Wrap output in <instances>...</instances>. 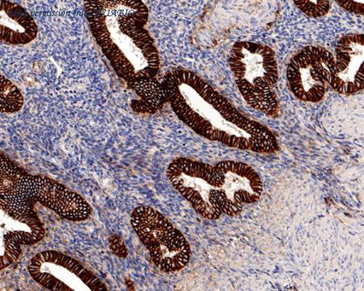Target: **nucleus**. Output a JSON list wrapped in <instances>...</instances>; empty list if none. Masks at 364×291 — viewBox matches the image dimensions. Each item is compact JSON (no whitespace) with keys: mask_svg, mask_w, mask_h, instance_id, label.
<instances>
[{"mask_svg":"<svg viewBox=\"0 0 364 291\" xmlns=\"http://www.w3.org/2000/svg\"><path fill=\"white\" fill-rule=\"evenodd\" d=\"M161 86L174 113L198 135L252 153L277 150V138L272 131L238 111L198 75L173 70L164 75Z\"/></svg>","mask_w":364,"mask_h":291,"instance_id":"1","label":"nucleus"},{"mask_svg":"<svg viewBox=\"0 0 364 291\" xmlns=\"http://www.w3.org/2000/svg\"><path fill=\"white\" fill-rule=\"evenodd\" d=\"M85 9L93 37L117 75L128 83L154 79L161 62L146 28V6L139 0H92Z\"/></svg>","mask_w":364,"mask_h":291,"instance_id":"2","label":"nucleus"},{"mask_svg":"<svg viewBox=\"0 0 364 291\" xmlns=\"http://www.w3.org/2000/svg\"><path fill=\"white\" fill-rule=\"evenodd\" d=\"M167 176L174 189L208 220L222 214L236 216L245 205L260 199L259 175L242 162L225 160L215 165L186 158L170 163Z\"/></svg>","mask_w":364,"mask_h":291,"instance_id":"3","label":"nucleus"},{"mask_svg":"<svg viewBox=\"0 0 364 291\" xmlns=\"http://www.w3.org/2000/svg\"><path fill=\"white\" fill-rule=\"evenodd\" d=\"M228 63L249 106L268 116L278 115L279 71L274 51L261 43L239 42L232 46Z\"/></svg>","mask_w":364,"mask_h":291,"instance_id":"4","label":"nucleus"},{"mask_svg":"<svg viewBox=\"0 0 364 291\" xmlns=\"http://www.w3.org/2000/svg\"><path fill=\"white\" fill-rule=\"evenodd\" d=\"M131 220L139 240L161 270L179 271L189 263V243L159 212L149 207H139L133 212Z\"/></svg>","mask_w":364,"mask_h":291,"instance_id":"5","label":"nucleus"},{"mask_svg":"<svg viewBox=\"0 0 364 291\" xmlns=\"http://www.w3.org/2000/svg\"><path fill=\"white\" fill-rule=\"evenodd\" d=\"M334 67V56L319 46H307L291 58L287 77L291 90L305 102H318L330 86Z\"/></svg>","mask_w":364,"mask_h":291,"instance_id":"6","label":"nucleus"},{"mask_svg":"<svg viewBox=\"0 0 364 291\" xmlns=\"http://www.w3.org/2000/svg\"><path fill=\"white\" fill-rule=\"evenodd\" d=\"M29 273L46 289L57 291L107 290L105 285L77 260L61 253L45 251L29 261Z\"/></svg>","mask_w":364,"mask_h":291,"instance_id":"7","label":"nucleus"},{"mask_svg":"<svg viewBox=\"0 0 364 291\" xmlns=\"http://www.w3.org/2000/svg\"><path fill=\"white\" fill-rule=\"evenodd\" d=\"M330 86L341 94L363 89V36L350 34L339 40Z\"/></svg>","mask_w":364,"mask_h":291,"instance_id":"8","label":"nucleus"},{"mask_svg":"<svg viewBox=\"0 0 364 291\" xmlns=\"http://www.w3.org/2000/svg\"><path fill=\"white\" fill-rule=\"evenodd\" d=\"M29 194L60 216L70 221H83L90 216L92 208L77 194L55 180L44 177L29 178Z\"/></svg>","mask_w":364,"mask_h":291,"instance_id":"9","label":"nucleus"},{"mask_svg":"<svg viewBox=\"0 0 364 291\" xmlns=\"http://www.w3.org/2000/svg\"><path fill=\"white\" fill-rule=\"evenodd\" d=\"M3 213L2 270L19 258L22 246H32L42 241L45 236L43 224L33 211L22 214Z\"/></svg>","mask_w":364,"mask_h":291,"instance_id":"10","label":"nucleus"},{"mask_svg":"<svg viewBox=\"0 0 364 291\" xmlns=\"http://www.w3.org/2000/svg\"><path fill=\"white\" fill-rule=\"evenodd\" d=\"M31 175L22 171L9 159L1 156V209L13 214L33 211L29 194Z\"/></svg>","mask_w":364,"mask_h":291,"instance_id":"11","label":"nucleus"},{"mask_svg":"<svg viewBox=\"0 0 364 291\" xmlns=\"http://www.w3.org/2000/svg\"><path fill=\"white\" fill-rule=\"evenodd\" d=\"M0 16V33L5 43L26 45L36 38V23L21 6L2 0Z\"/></svg>","mask_w":364,"mask_h":291,"instance_id":"12","label":"nucleus"},{"mask_svg":"<svg viewBox=\"0 0 364 291\" xmlns=\"http://www.w3.org/2000/svg\"><path fill=\"white\" fill-rule=\"evenodd\" d=\"M1 112L14 114L23 106V98L18 87L4 77H1Z\"/></svg>","mask_w":364,"mask_h":291,"instance_id":"13","label":"nucleus"},{"mask_svg":"<svg viewBox=\"0 0 364 291\" xmlns=\"http://www.w3.org/2000/svg\"><path fill=\"white\" fill-rule=\"evenodd\" d=\"M296 7L305 15L314 18L326 16L331 9V3L326 0H313V1H295Z\"/></svg>","mask_w":364,"mask_h":291,"instance_id":"14","label":"nucleus"},{"mask_svg":"<svg viewBox=\"0 0 364 291\" xmlns=\"http://www.w3.org/2000/svg\"><path fill=\"white\" fill-rule=\"evenodd\" d=\"M338 4L346 11H350V13L358 15H362L363 13V2L338 1Z\"/></svg>","mask_w":364,"mask_h":291,"instance_id":"15","label":"nucleus"}]
</instances>
